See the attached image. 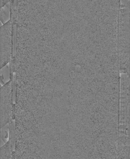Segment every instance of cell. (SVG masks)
Returning <instances> with one entry per match:
<instances>
[{"label": "cell", "mask_w": 130, "mask_h": 159, "mask_svg": "<svg viewBox=\"0 0 130 159\" xmlns=\"http://www.w3.org/2000/svg\"><path fill=\"white\" fill-rule=\"evenodd\" d=\"M14 14L0 27V69L15 60L13 54L14 27L16 25Z\"/></svg>", "instance_id": "6da1fadb"}, {"label": "cell", "mask_w": 130, "mask_h": 159, "mask_svg": "<svg viewBox=\"0 0 130 159\" xmlns=\"http://www.w3.org/2000/svg\"><path fill=\"white\" fill-rule=\"evenodd\" d=\"M13 79L3 85L0 89L1 119L6 117L8 123L12 120L13 105H12L13 93Z\"/></svg>", "instance_id": "7a4b0ae2"}, {"label": "cell", "mask_w": 130, "mask_h": 159, "mask_svg": "<svg viewBox=\"0 0 130 159\" xmlns=\"http://www.w3.org/2000/svg\"><path fill=\"white\" fill-rule=\"evenodd\" d=\"M10 17V5L8 3L1 8L0 20L3 24L8 21Z\"/></svg>", "instance_id": "3957f363"}, {"label": "cell", "mask_w": 130, "mask_h": 159, "mask_svg": "<svg viewBox=\"0 0 130 159\" xmlns=\"http://www.w3.org/2000/svg\"><path fill=\"white\" fill-rule=\"evenodd\" d=\"M10 80V66L7 64L1 69L0 83L3 85Z\"/></svg>", "instance_id": "277c9868"}, {"label": "cell", "mask_w": 130, "mask_h": 159, "mask_svg": "<svg viewBox=\"0 0 130 159\" xmlns=\"http://www.w3.org/2000/svg\"><path fill=\"white\" fill-rule=\"evenodd\" d=\"M14 0H0L1 8L8 3H9L10 6H14Z\"/></svg>", "instance_id": "5b68a950"}]
</instances>
